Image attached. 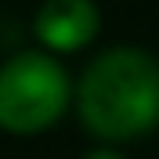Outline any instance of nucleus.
<instances>
[{"label": "nucleus", "instance_id": "f257e3e1", "mask_svg": "<svg viewBox=\"0 0 159 159\" xmlns=\"http://www.w3.org/2000/svg\"><path fill=\"white\" fill-rule=\"evenodd\" d=\"M80 116L101 138H134L159 123V61L138 47H112L80 80Z\"/></svg>", "mask_w": 159, "mask_h": 159}, {"label": "nucleus", "instance_id": "f03ea898", "mask_svg": "<svg viewBox=\"0 0 159 159\" xmlns=\"http://www.w3.org/2000/svg\"><path fill=\"white\" fill-rule=\"evenodd\" d=\"M69 76L51 54L22 51L0 65V123L7 130H40L65 109Z\"/></svg>", "mask_w": 159, "mask_h": 159}, {"label": "nucleus", "instance_id": "7ed1b4c3", "mask_svg": "<svg viewBox=\"0 0 159 159\" xmlns=\"http://www.w3.org/2000/svg\"><path fill=\"white\" fill-rule=\"evenodd\" d=\"M36 33L58 51L80 47L98 33V7L94 0H43L36 11Z\"/></svg>", "mask_w": 159, "mask_h": 159}, {"label": "nucleus", "instance_id": "20e7f679", "mask_svg": "<svg viewBox=\"0 0 159 159\" xmlns=\"http://www.w3.org/2000/svg\"><path fill=\"white\" fill-rule=\"evenodd\" d=\"M87 159H123L119 152H112V148H98V152H90Z\"/></svg>", "mask_w": 159, "mask_h": 159}]
</instances>
